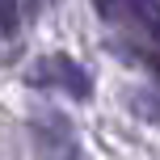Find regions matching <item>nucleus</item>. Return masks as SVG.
Segmentation results:
<instances>
[{
    "label": "nucleus",
    "mask_w": 160,
    "mask_h": 160,
    "mask_svg": "<svg viewBox=\"0 0 160 160\" xmlns=\"http://www.w3.org/2000/svg\"><path fill=\"white\" fill-rule=\"evenodd\" d=\"M47 76L55 80L59 88H68V93H72L76 101H84V97L93 93L88 76L80 72V63H76V59H68V55H51V59H47Z\"/></svg>",
    "instance_id": "1"
},
{
    "label": "nucleus",
    "mask_w": 160,
    "mask_h": 160,
    "mask_svg": "<svg viewBox=\"0 0 160 160\" xmlns=\"http://www.w3.org/2000/svg\"><path fill=\"white\" fill-rule=\"evenodd\" d=\"M135 17H143V25L160 38V4H152V0H135Z\"/></svg>",
    "instance_id": "2"
},
{
    "label": "nucleus",
    "mask_w": 160,
    "mask_h": 160,
    "mask_svg": "<svg viewBox=\"0 0 160 160\" xmlns=\"http://www.w3.org/2000/svg\"><path fill=\"white\" fill-rule=\"evenodd\" d=\"M13 21H17V0H0V25L13 30Z\"/></svg>",
    "instance_id": "3"
}]
</instances>
